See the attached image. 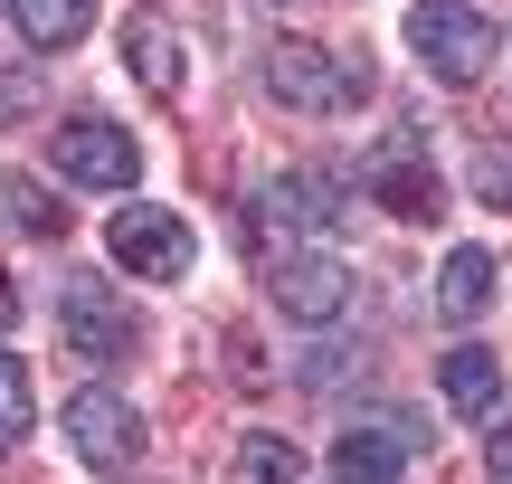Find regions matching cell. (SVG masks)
I'll return each instance as SVG.
<instances>
[{
	"instance_id": "obj_5",
	"label": "cell",
	"mask_w": 512,
	"mask_h": 484,
	"mask_svg": "<svg viewBox=\"0 0 512 484\" xmlns=\"http://www.w3.org/2000/svg\"><path fill=\"white\" fill-rule=\"evenodd\" d=\"M67 437H76V456L105 466V475H124L133 456H143V418H133V399L105 390V380H86V390L67 399Z\"/></svg>"
},
{
	"instance_id": "obj_12",
	"label": "cell",
	"mask_w": 512,
	"mask_h": 484,
	"mask_svg": "<svg viewBox=\"0 0 512 484\" xmlns=\"http://www.w3.org/2000/svg\"><path fill=\"white\" fill-rule=\"evenodd\" d=\"M332 209H342V190L323 181V171H275V190H266V228L285 238V228H323Z\"/></svg>"
},
{
	"instance_id": "obj_21",
	"label": "cell",
	"mask_w": 512,
	"mask_h": 484,
	"mask_svg": "<svg viewBox=\"0 0 512 484\" xmlns=\"http://www.w3.org/2000/svg\"><path fill=\"white\" fill-rule=\"evenodd\" d=\"M484 475L512 484V418H494V437H484Z\"/></svg>"
},
{
	"instance_id": "obj_13",
	"label": "cell",
	"mask_w": 512,
	"mask_h": 484,
	"mask_svg": "<svg viewBox=\"0 0 512 484\" xmlns=\"http://www.w3.org/2000/svg\"><path fill=\"white\" fill-rule=\"evenodd\" d=\"M0 219H10L19 238H38V247L67 238V200H57V190H38L29 171H0Z\"/></svg>"
},
{
	"instance_id": "obj_2",
	"label": "cell",
	"mask_w": 512,
	"mask_h": 484,
	"mask_svg": "<svg viewBox=\"0 0 512 484\" xmlns=\"http://www.w3.org/2000/svg\"><path fill=\"white\" fill-rule=\"evenodd\" d=\"M408 48H418L446 86H475V76L494 67V19H475L465 0H427V10L408 19Z\"/></svg>"
},
{
	"instance_id": "obj_20",
	"label": "cell",
	"mask_w": 512,
	"mask_h": 484,
	"mask_svg": "<svg viewBox=\"0 0 512 484\" xmlns=\"http://www.w3.org/2000/svg\"><path fill=\"white\" fill-rule=\"evenodd\" d=\"M228 361H238V380H266V352H256L247 323H228Z\"/></svg>"
},
{
	"instance_id": "obj_19",
	"label": "cell",
	"mask_w": 512,
	"mask_h": 484,
	"mask_svg": "<svg viewBox=\"0 0 512 484\" xmlns=\"http://www.w3.org/2000/svg\"><path fill=\"white\" fill-rule=\"evenodd\" d=\"M38 95H48V86H38L29 67H0V124H29V114H38Z\"/></svg>"
},
{
	"instance_id": "obj_3",
	"label": "cell",
	"mask_w": 512,
	"mask_h": 484,
	"mask_svg": "<svg viewBox=\"0 0 512 484\" xmlns=\"http://www.w3.org/2000/svg\"><path fill=\"white\" fill-rule=\"evenodd\" d=\"M266 295H275V314L285 323H342V304H351V266L332 257V247H285L275 257V276H266Z\"/></svg>"
},
{
	"instance_id": "obj_18",
	"label": "cell",
	"mask_w": 512,
	"mask_h": 484,
	"mask_svg": "<svg viewBox=\"0 0 512 484\" xmlns=\"http://www.w3.org/2000/svg\"><path fill=\"white\" fill-rule=\"evenodd\" d=\"M475 190H484L494 209H512V133H503V143H484V162H475Z\"/></svg>"
},
{
	"instance_id": "obj_1",
	"label": "cell",
	"mask_w": 512,
	"mask_h": 484,
	"mask_svg": "<svg viewBox=\"0 0 512 484\" xmlns=\"http://www.w3.org/2000/svg\"><path fill=\"white\" fill-rule=\"evenodd\" d=\"M48 171L76 181V190H133L143 152H133V133L105 124V114H67V124L48 133Z\"/></svg>"
},
{
	"instance_id": "obj_22",
	"label": "cell",
	"mask_w": 512,
	"mask_h": 484,
	"mask_svg": "<svg viewBox=\"0 0 512 484\" xmlns=\"http://www.w3.org/2000/svg\"><path fill=\"white\" fill-rule=\"evenodd\" d=\"M0 323H10V276H0Z\"/></svg>"
},
{
	"instance_id": "obj_15",
	"label": "cell",
	"mask_w": 512,
	"mask_h": 484,
	"mask_svg": "<svg viewBox=\"0 0 512 484\" xmlns=\"http://www.w3.org/2000/svg\"><path fill=\"white\" fill-rule=\"evenodd\" d=\"M484 295H494V257H484V247H456L446 276H437V314H446V323H475Z\"/></svg>"
},
{
	"instance_id": "obj_16",
	"label": "cell",
	"mask_w": 512,
	"mask_h": 484,
	"mask_svg": "<svg viewBox=\"0 0 512 484\" xmlns=\"http://www.w3.org/2000/svg\"><path fill=\"white\" fill-rule=\"evenodd\" d=\"M238 484H304V456L256 428V437H238Z\"/></svg>"
},
{
	"instance_id": "obj_10",
	"label": "cell",
	"mask_w": 512,
	"mask_h": 484,
	"mask_svg": "<svg viewBox=\"0 0 512 484\" xmlns=\"http://www.w3.org/2000/svg\"><path fill=\"white\" fill-rule=\"evenodd\" d=\"M437 390H446V409H456V418H503V361L475 352V342H456L446 371H437Z\"/></svg>"
},
{
	"instance_id": "obj_17",
	"label": "cell",
	"mask_w": 512,
	"mask_h": 484,
	"mask_svg": "<svg viewBox=\"0 0 512 484\" xmlns=\"http://www.w3.org/2000/svg\"><path fill=\"white\" fill-rule=\"evenodd\" d=\"M29 371H19V361L10 352H0V447H19V437H29Z\"/></svg>"
},
{
	"instance_id": "obj_6",
	"label": "cell",
	"mask_w": 512,
	"mask_h": 484,
	"mask_svg": "<svg viewBox=\"0 0 512 484\" xmlns=\"http://www.w3.org/2000/svg\"><path fill=\"white\" fill-rule=\"evenodd\" d=\"M57 323H67V342H76L86 361H124L133 333H143V323H133V304L114 295L105 276H67V285H57Z\"/></svg>"
},
{
	"instance_id": "obj_14",
	"label": "cell",
	"mask_w": 512,
	"mask_h": 484,
	"mask_svg": "<svg viewBox=\"0 0 512 484\" xmlns=\"http://www.w3.org/2000/svg\"><path fill=\"white\" fill-rule=\"evenodd\" d=\"M10 19H19L29 48H76L95 29V0H10Z\"/></svg>"
},
{
	"instance_id": "obj_11",
	"label": "cell",
	"mask_w": 512,
	"mask_h": 484,
	"mask_svg": "<svg viewBox=\"0 0 512 484\" xmlns=\"http://www.w3.org/2000/svg\"><path fill=\"white\" fill-rule=\"evenodd\" d=\"M370 200H380V209H399V219H437V209H446V190H437V171H418L399 143H389L380 162H370Z\"/></svg>"
},
{
	"instance_id": "obj_8",
	"label": "cell",
	"mask_w": 512,
	"mask_h": 484,
	"mask_svg": "<svg viewBox=\"0 0 512 484\" xmlns=\"http://www.w3.org/2000/svg\"><path fill=\"white\" fill-rule=\"evenodd\" d=\"M124 67H133L143 95H181V29L162 10H133L124 19Z\"/></svg>"
},
{
	"instance_id": "obj_9",
	"label": "cell",
	"mask_w": 512,
	"mask_h": 484,
	"mask_svg": "<svg viewBox=\"0 0 512 484\" xmlns=\"http://www.w3.org/2000/svg\"><path fill=\"white\" fill-rule=\"evenodd\" d=\"M332 484H408V437L342 428V437H332Z\"/></svg>"
},
{
	"instance_id": "obj_4",
	"label": "cell",
	"mask_w": 512,
	"mask_h": 484,
	"mask_svg": "<svg viewBox=\"0 0 512 484\" xmlns=\"http://www.w3.org/2000/svg\"><path fill=\"white\" fill-rule=\"evenodd\" d=\"M105 257L124 266V276L181 285V276H190V228L171 219V209H114V228H105Z\"/></svg>"
},
{
	"instance_id": "obj_7",
	"label": "cell",
	"mask_w": 512,
	"mask_h": 484,
	"mask_svg": "<svg viewBox=\"0 0 512 484\" xmlns=\"http://www.w3.org/2000/svg\"><path fill=\"white\" fill-rule=\"evenodd\" d=\"M266 95L285 114H332V105H342V67H332L313 38H275V48H266Z\"/></svg>"
}]
</instances>
